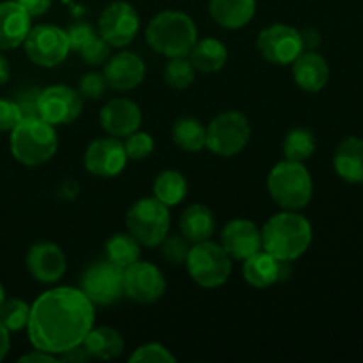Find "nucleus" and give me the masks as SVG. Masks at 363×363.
I'll return each instance as SVG.
<instances>
[{"instance_id":"nucleus-25","label":"nucleus","mask_w":363,"mask_h":363,"mask_svg":"<svg viewBox=\"0 0 363 363\" xmlns=\"http://www.w3.org/2000/svg\"><path fill=\"white\" fill-rule=\"evenodd\" d=\"M216 229L215 213L206 204H191L179 216V230L191 245L211 240Z\"/></svg>"},{"instance_id":"nucleus-36","label":"nucleus","mask_w":363,"mask_h":363,"mask_svg":"<svg viewBox=\"0 0 363 363\" xmlns=\"http://www.w3.org/2000/svg\"><path fill=\"white\" fill-rule=\"evenodd\" d=\"M128 360L130 363H176V357L163 344L147 342L138 346Z\"/></svg>"},{"instance_id":"nucleus-45","label":"nucleus","mask_w":363,"mask_h":363,"mask_svg":"<svg viewBox=\"0 0 363 363\" xmlns=\"http://www.w3.org/2000/svg\"><path fill=\"white\" fill-rule=\"evenodd\" d=\"M18 362L20 363H55V362H59V358H57L55 354L46 353V351L32 350L30 353L23 354V357H21Z\"/></svg>"},{"instance_id":"nucleus-4","label":"nucleus","mask_w":363,"mask_h":363,"mask_svg":"<svg viewBox=\"0 0 363 363\" xmlns=\"http://www.w3.org/2000/svg\"><path fill=\"white\" fill-rule=\"evenodd\" d=\"M11 155L25 167H39L50 162L59 147L55 126L41 117H23L11 130Z\"/></svg>"},{"instance_id":"nucleus-46","label":"nucleus","mask_w":363,"mask_h":363,"mask_svg":"<svg viewBox=\"0 0 363 363\" xmlns=\"http://www.w3.org/2000/svg\"><path fill=\"white\" fill-rule=\"evenodd\" d=\"M11 350V332L0 323V362L7 357Z\"/></svg>"},{"instance_id":"nucleus-26","label":"nucleus","mask_w":363,"mask_h":363,"mask_svg":"<svg viewBox=\"0 0 363 363\" xmlns=\"http://www.w3.org/2000/svg\"><path fill=\"white\" fill-rule=\"evenodd\" d=\"M82 344L87 350L91 360H116L124 351L123 335L110 326H98V328L92 326V330L87 333Z\"/></svg>"},{"instance_id":"nucleus-2","label":"nucleus","mask_w":363,"mask_h":363,"mask_svg":"<svg viewBox=\"0 0 363 363\" xmlns=\"http://www.w3.org/2000/svg\"><path fill=\"white\" fill-rule=\"evenodd\" d=\"M262 250L279 261L294 262L307 254L312 245L314 230L307 216L300 211L282 209L273 215L261 229Z\"/></svg>"},{"instance_id":"nucleus-10","label":"nucleus","mask_w":363,"mask_h":363,"mask_svg":"<svg viewBox=\"0 0 363 363\" xmlns=\"http://www.w3.org/2000/svg\"><path fill=\"white\" fill-rule=\"evenodd\" d=\"M124 269L108 259L91 262L82 273L80 289L92 305L108 307L124 296Z\"/></svg>"},{"instance_id":"nucleus-21","label":"nucleus","mask_w":363,"mask_h":363,"mask_svg":"<svg viewBox=\"0 0 363 363\" xmlns=\"http://www.w3.org/2000/svg\"><path fill=\"white\" fill-rule=\"evenodd\" d=\"M30 28V14L16 0L0 2V52L23 45Z\"/></svg>"},{"instance_id":"nucleus-33","label":"nucleus","mask_w":363,"mask_h":363,"mask_svg":"<svg viewBox=\"0 0 363 363\" xmlns=\"http://www.w3.org/2000/svg\"><path fill=\"white\" fill-rule=\"evenodd\" d=\"M195 77H197V69H195L188 57L169 59L165 69H163L165 82L172 89H177V91H184V89L190 87L195 82Z\"/></svg>"},{"instance_id":"nucleus-31","label":"nucleus","mask_w":363,"mask_h":363,"mask_svg":"<svg viewBox=\"0 0 363 363\" xmlns=\"http://www.w3.org/2000/svg\"><path fill=\"white\" fill-rule=\"evenodd\" d=\"M318 147L314 133L307 128H294V130L287 131L282 142L284 158L291 160V162H301L305 163L308 158H312Z\"/></svg>"},{"instance_id":"nucleus-22","label":"nucleus","mask_w":363,"mask_h":363,"mask_svg":"<svg viewBox=\"0 0 363 363\" xmlns=\"http://www.w3.org/2000/svg\"><path fill=\"white\" fill-rule=\"evenodd\" d=\"M294 84L305 92H319L330 82V64L318 50L301 52L291 64Z\"/></svg>"},{"instance_id":"nucleus-19","label":"nucleus","mask_w":363,"mask_h":363,"mask_svg":"<svg viewBox=\"0 0 363 363\" xmlns=\"http://www.w3.org/2000/svg\"><path fill=\"white\" fill-rule=\"evenodd\" d=\"M291 277V262L279 261L266 250H259L243 261V279L255 289H268Z\"/></svg>"},{"instance_id":"nucleus-17","label":"nucleus","mask_w":363,"mask_h":363,"mask_svg":"<svg viewBox=\"0 0 363 363\" xmlns=\"http://www.w3.org/2000/svg\"><path fill=\"white\" fill-rule=\"evenodd\" d=\"M103 74L112 91L128 92L144 82L145 64L140 55L123 50L108 57V60L103 64Z\"/></svg>"},{"instance_id":"nucleus-18","label":"nucleus","mask_w":363,"mask_h":363,"mask_svg":"<svg viewBox=\"0 0 363 363\" xmlns=\"http://www.w3.org/2000/svg\"><path fill=\"white\" fill-rule=\"evenodd\" d=\"M220 245L233 261H245L252 254L262 250L261 229L252 220L234 218L223 225Z\"/></svg>"},{"instance_id":"nucleus-28","label":"nucleus","mask_w":363,"mask_h":363,"mask_svg":"<svg viewBox=\"0 0 363 363\" xmlns=\"http://www.w3.org/2000/svg\"><path fill=\"white\" fill-rule=\"evenodd\" d=\"M188 194L186 177L177 170H163L152 183V197L158 199L167 208L181 204Z\"/></svg>"},{"instance_id":"nucleus-43","label":"nucleus","mask_w":363,"mask_h":363,"mask_svg":"<svg viewBox=\"0 0 363 363\" xmlns=\"http://www.w3.org/2000/svg\"><path fill=\"white\" fill-rule=\"evenodd\" d=\"M301 43H303V52H314L321 45V34L315 28H303L300 30Z\"/></svg>"},{"instance_id":"nucleus-11","label":"nucleus","mask_w":363,"mask_h":363,"mask_svg":"<svg viewBox=\"0 0 363 363\" xmlns=\"http://www.w3.org/2000/svg\"><path fill=\"white\" fill-rule=\"evenodd\" d=\"M138 30H140V16L130 2L116 0L99 14L98 34L112 48H126L135 41Z\"/></svg>"},{"instance_id":"nucleus-30","label":"nucleus","mask_w":363,"mask_h":363,"mask_svg":"<svg viewBox=\"0 0 363 363\" xmlns=\"http://www.w3.org/2000/svg\"><path fill=\"white\" fill-rule=\"evenodd\" d=\"M105 259L119 268H128L140 259V243L130 233L112 234L105 243Z\"/></svg>"},{"instance_id":"nucleus-7","label":"nucleus","mask_w":363,"mask_h":363,"mask_svg":"<svg viewBox=\"0 0 363 363\" xmlns=\"http://www.w3.org/2000/svg\"><path fill=\"white\" fill-rule=\"evenodd\" d=\"M126 229L140 247H160L170 230V211L156 197H142L126 213Z\"/></svg>"},{"instance_id":"nucleus-5","label":"nucleus","mask_w":363,"mask_h":363,"mask_svg":"<svg viewBox=\"0 0 363 363\" xmlns=\"http://www.w3.org/2000/svg\"><path fill=\"white\" fill-rule=\"evenodd\" d=\"M266 188L273 202L287 211L305 209L314 195V181L305 163L291 160L273 165L266 179Z\"/></svg>"},{"instance_id":"nucleus-15","label":"nucleus","mask_w":363,"mask_h":363,"mask_svg":"<svg viewBox=\"0 0 363 363\" xmlns=\"http://www.w3.org/2000/svg\"><path fill=\"white\" fill-rule=\"evenodd\" d=\"M84 165L89 174L96 177H116L126 169L128 155L124 151L123 138L105 137L96 138L87 145L84 155Z\"/></svg>"},{"instance_id":"nucleus-3","label":"nucleus","mask_w":363,"mask_h":363,"mask_svg":"<svg viewBox=\"0 0 363 363\" xmlns=\"http://www.w3.org/2000/svg\"><path fill=\"white\" fill-rule=\"evenodd\" d=\"M199 39V30L190 14L165 9L156 14L145 28V41L167 59L186 57Z\"/></svg>"},{"instance_id":"nucleus-14","label":"nucleus","mask_w":363,"mask_h":363,"mask_svg":"<svg viewBox=\"0 0 363 363\" xmlns=\"http://www.w3.org/2000/svg\"><path fill=\"white\" fill-rule=\"evenodd\" d=\"M124 296L135 303H155L165 294L167 280L158 266L140 261L124 268Z\"/></svg>"},{"instance_id":"nucleus-24","label":"nucleus","mask_w":363,"mask_h":363,"mask_svg":"<svg viewBox=\"0 0 363 363\" xmlns=\"http://www.w3.org/2000/svg\"><path fill=\"white\" fill-rule=\"evenodd\" d=\"M337 176L350 184H363V137H347L333 152Z\"/></svg>"},{"instance_id":"nucleus-13","label":"nucleus","mask_w":363,"mask_h":363,"mask_svg":"<svg viewBox=\"0 0 363 363\" xmlns=\"http://www.w3.org/2000/svg\"><path fill=\"white\" fill-rule=\"evenodd\" d=\"M259 55L275 66H291L303 52L300 30L287 23H273L257 35Z\"/></svg>"},{"instance_id":"nucleus-38","label":"nucleus","mask_w":363,"mask_h":363,"mask_svg":"<svg viewBox=\"0 0 363 363\" xmlns=\"http://www.w3.org/2000/svg\"><path fill=\"white\" fill-rule=\"evenodd\" d=\"M106 89H108V84L105 80V74L91 71V73H85L84 77H80L77 91L80 92L84 99H99L103 98Z\"/></svg>"},{"instance_id":"nucleus-29","label":"nucleus","mask_w":363,"mask_h":363,"mask_svg":"<svg viewBox=\"0 0 363 363\" xmlns=\"http://www.w3.org/2000/svg\"><path fill=\"white\" fill-rule=\"evenodd\" d=\"M172 140L184 152L204 151L206 126L195 117H179L172 126Z\"/></svg>"},{"instance_id":"nucleus-12","label":"nucleus","mask_w":363,"mask_h":363,"mask_svg":"<svg viewBox=\"0 0 363 363\" xmlns=\"http://www.w3.org/2000/svg\"><path fill=\"white\" fill-rule=\"evenodd\" d=\"M82 110H84V98L74 87L57 84L39 91V117L52 126L73 124L82 116Z\"/></svg>"},{"instance_id":"nucleus-6","label":"nucleus","mask_w":363,"mask_h":363,"mask_svg":"<svg viewBox=\"0 0 363 363\" xmlns=\"http://www.w3.org/2000/svg\"><path fill=\"white\" fill-rule=\"evenodd\" d=\"M190 279L204 289H216L229 280L233 273V259L216 241L206 240L194 243L186 259Z\"/></svg>"},{"instance_id":"nucleus-48","label":"nucleus","mask_w":363,"mask_h":363,"mask_svg":"<svg viewBox=\"0 0 363 363\" xmlns=\"http://www.w3.org/2000/svg\"><path fill=\"white\" fill-rule=\"evenodd\" d=\"M4 300H6V289H4V286L0 284V305L4 303Z\"/></svg>"},{"instance_id":"nucleus-32","label":"nucleus","mask_w":363,"mask_h":363,"mask_svg":"<svg viewBox=\"0 0 363 363\" xmlns=\"http://www.w3.org/2000/svg\"><path fill=\"white\" fill-rule=\"evenodd\" d=\"M28 318H30V303L20 300V298H6L4 303L0 305V323L11 333L27 328Z\"/></svg>"},{"instance_id":"nucleus-39","label":"nucleus","mask_w":363,"mask_h":363,"mask_svg":"<svg viewBox=\"0 0 363 363\" xmlns=\"http://www.w3.org/2000/svg\"><path fill=\"white\" fill-rule=\"evenodd\" d=\"M67 41H69L71 50L74 52H80L85 45H87L91 39H94L98 35L96 28L91 23H85V21H78V23L71 25L66 30Z\"/></svg>"},{"instance_id":"nucleus-40","label":"nucleus","mask_w":363,"mask_h":363,"mask_svg":"<svg viewBox=\"0 0 363 363\" xmlns=\"http://www.w3.org/2000/svg\"><path fill=\"white\" fill-rule=\"evenodd\" d=\"M23 119L21 110L14 99H4L0 98V133L13 130L20 121Z\"/></svg>"},{"instance_id":"nucleus-35","label":"nucleus","mask_w":363,"mask_h":363,"mask_svg":"<svg viewBox=\"0 0 363 363\" xmlns=\"http://www.w3.org/2000/svg\"><path fill=\"white\" fill-rule=\"evenodd\" d=\"M124 151H126L128 160H133V162H140V160H145L147 156L152 155L155 151V138L151 137L145 131H133L128 137L123 138Z\"/></svg>"},{"instance_id":"nucleus-44","label":"nucleus","mask_w":363,"mask_h":363,"mask_svg":"<svg viewBox=\"0 0 363 363\" xmlns=\"http://www.w3.org/2000/svg\"><path fill=\"white\" fill-rule=\"evenodd\" d=\"M60 362H67V363H85L91 360V357H89L87 350L84 347V344H80V346H74L71 347L69 351H66V353H62L59 357Z\"/></svg>"},{"instance_id":"nucleus-20","label":"nucleus","mask_w":363,"mask_h":363,"mask_svg":"<svg viewBox=\"0 0 363 363\" xmlns=\"http://www.w3.org/2000/svg\"><path fill=\"white\" fill-rule=\"evenodd\" d=\"M99 123L106 135L117 138L128 137L140 130L142 110L135 101L128 98H113L99 112Z\"/></svg>"},{"instance_id":"nucleus-42","label":"nucleus","mask_w":363,"mask_h":363,"mask_svg":"<svg viewBox=\"0 0 363 363\" xmlns=\"http://www.w3.org/2000/svg\"><path fill=\"white\" fill-rule=\"evenodd\" d=\"M16 2L30 14V18H38L48 13L53 0H16Z\"/></svg>"},{"instance_id":"nucleus-1","label":"nucleus","mask_w":363,"mask_h":363,"mask_svg":"<svg viewBox=\"0 0 363 363\" xmlns=\"http://www.w3.org/2000/svg\"><path fill=\"white\" fill-rule=\"evenodd\" d=\"M94 321L96 307L80 287L59 286L35 298L25 330L34 350L59 358L84 342Z\"/></svg>"},{"instance_id":"nucleus-27","label":"nucleus","mask_w":363,"mask_h":363,"mask_svg":"<svg viewBox=\"0 0 363 363\" xmlns=\"http://www.w3.org/2000/svg\"><path fill=\"white\" fill-rule=\"evenodd\" d=\"M188 59L194 64V67L201 73H218L223 69L229 59L225 43L216 38H202L197 39L194 48L188 53Z\"/></svg>"},{"instance_id":"nucleus-23","label":"nucleus","mask_w":363,"mask_h":363,"mask_svg":"<svg viewBox=\"0 0 363 363\" xmlns=\"http://www.w3.org/2000/svg\"><path fill=\"white\" fill-rule=\"evenodd\" d=\"M208 11L218 27L240 30L254 20L257 0H209Z\"/></svg>"},{"instance_id":"nucleus-8","label":"nucleus","mask_w":363,"mask_h":363,"mask_svg":"<svg viewBox=\"0 0 363 363\" xmlns=\"http://www.w3.org/2000/svg\"><path fill=\"white\" fill-rule=\"evenodd\" d=\"M252 138V126L247 116L238 110H227L213 117L206 126V149L222 158L240 155Z\"/></svg>"},{"instance_id":"nucleus-41","label":"nucleus","mask_w":363,"mask_h":363,"mask_svg":"<svg viewBox=\"0 0 363 363\" xmlns=\"http://www.w3.org/2000/svg\"><path fill=\"white\" fill-rule=\"evenodd\" d=\"M38 98L39 89H25L20 94V98L14 99L18 103L23 117H39L38 112Z\"/></svg>"},{"instance_id":"nucleus-47","label":"nucleus","mask_w":363,"mask_h":363,"mask_svg":"<svg viewBox=\"0 0 363 363\" xmlns=\"http://www.w3.org/2000/svg\"><path fill=\"white\" fill-rule=\"evenodd\" d=\"M9 77H11L9 62H7L6 57H4L2 53H0V87H2L4 84H7Z\"/></svg>"},{"instance_id":"nucleus-37","label":"nucleus","mask_w":363,"mask_h":363,"mask_svg":"<svg viewBox=\"0 0 363 363\" xmlns=\"http://www.w3.org/2000/svg\"><path fill=\"white\" fill-rule=\"evenodd\" d=\"M110 50H112V46H110L108 43L98 34L94 39H91V41H89L78 53H80L82 60H84L85 64H89V66H103V64L108 60Z\"/></svg>"},{"instance_id":"nucleus-34","label":"nucleus","mask_w":363,"mask_h":363,"mask_svg":"<svg viewBox=\"0 0 363 363\" xmlns=\"http://www.w3.org/2000/svg\"><path fill=\"white\" fill-rule=\"evenodd\" d=\"M191 243L183 236V234H167L165 240L160 243L162 257L172 266H181L186 262L188 254H190Z\"/></svg>"},{"instance_id":"nucleus-9","label":"nucleus","mask_w":363,"mask_h":363,"mask_svg":"<svg viewBox=\"0 0 363 363\" xmlns=\"http://www.w3.org/2000/svg\"><path fill=\"white\" fill-rule=\"evenodd\" d=\"M21 46L32 64L46 69L62 64L71 52L66 30L53 23H39L32 27Z\"/></svg>"},{"instance_id":"nucleus-16","label":"nucleus","mask_w":363,"mask_h":363,"mask_svg":"<svg viewBox=\"0 0 363 363\" xmlns=\"http://www.w3.org/2000/svg\"><path fill=\"white\" fill-rule=\"evenodd\" d=\"M28 273L41 284H57L67 269V257L62 248L52 241L34 243L25 257Z\"/></svg>"}]
</instances>
